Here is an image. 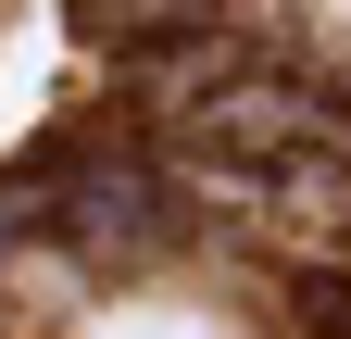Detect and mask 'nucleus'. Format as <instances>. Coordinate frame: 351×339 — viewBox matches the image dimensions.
I'll list each match as a JSON object with an SVG mask.
<instances>
[{
	"instance_id": "1",
	"label": "nucleus",
	"mask_w": 351,
	"mask_h": 339,
	"mask_svg": "<svg viewBox=\"0 0 351 339\" xmlns=\"http://www.w3.org/2000/svg\"><path fill=\"white\" fill-rule=\"evenodd\" d=\"M88 264H151V251L189 239V201H176L163 176H138V163H113V176H75L63 189V214H51Z\"/></svg>"
}]
</instances>
